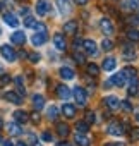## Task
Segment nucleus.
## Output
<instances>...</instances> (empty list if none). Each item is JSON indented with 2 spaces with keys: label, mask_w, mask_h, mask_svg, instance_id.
Segmentation results:
<instances>
[{
  "label": "nucleus",
  "mask_w": 139,
  "mask_h": 146,
  "mask_svg": "<svg viewBox=\"0 0 139 146\" xmlns=\"http://www.w3.org/2000/svg\"><path fill=\"white\" fill-rule=\"evenodd\" d=\"M0 53H2V57H4L7 62H16V58H17L16 50H14L11 45H2V46H0Z\"/></svg>",
  "instance_id": "1"
},
{
  "label": "nucleus",
  "mask_w": 139,
  "mask_h": 146,
  "mask_svg": "<svg viewBox=\"0 0 139 146\" xmlns=\"http://www.w3.org/2000/svg\"><path fill=\"white\" fill-rule=\"evenodd\" d=\"M72 95H74V98H76V103H77L79 107H86V102H88V95H86L84 88H79V86H76Z\"/></svg>",
  "instance_id": "2"
},
{
  "label": "nucleus",
  "mask_w": 139,
  "mask_h": 146,
  "mask_svg": "<svg viewBox=\"0 0 139 146\" xmlns=\"http://www.w3.org/2000/svg\"><path fill=\"white\" fill-rule=\"evenodd\" d=\"M103 103H105V107H108L110 110H118V108H120V100H118L117 96H113V95L105 96V98H103Z\"/></svg>",
  "instance_id": "3"
},
{
  "label": "nucleus",
  "mask_w": 139,
  "mask_h": 146,
  "mask_svg": "<svg viewBox=\"0 0 139 146\" xmlns=\"http://www.w3.org/2000/svg\"><path fill=\"white\" fill-rule=\"evenodd\" d=\"M100 28H101L103 35H107V36L113 35V24H112V21H110L108 17H103V19L100 21Z\"/></svg>",
  "instance_id": "4"
},
{
  "label": "nucleus",
  "mask_w": 139,
  "mask_h": 146,
  "mask_svg": "<svg viewBox=\"0 0 139 146\" xmlns=\"http://www.w3.org/2000/svg\"><path fill=\"white\" fill-rule=\"evenodd\" d=\"M53 43H55V48H57V50H60V52H64V50L67 48V41H65V38H64V35H62V33L53 35Z\"/></svg>",
  "instance_id": "5"
},
{
  "label": "nucleus",
  "mask_w": 139,
  "mask_h": 146,
  "mask_svg": "<svg viewBox=\"0 0 139 146\" xmlns=\"http://www.w3.org/2000/svg\"><path fill=\"white\" fill-rule=\"evenodd\" d=\"M83 46H84V50H86V53H88V55H91V57H95V55L98 53V48H96V43H95L93 40H84V41H83Z\"/></svg>",
  "instance_id": "6"
},
{
  "label": "nucleus",
  "mask_w": 139,
  "mask_h": 146,
  "mask_svg": "<svg viewBox=\"0 0 139 146\" xmlns=\"http://www.w3.org/2000/svg\"><path fill=\"white\" fill-rule=\"evenodd\" d=\"M4 21H5V24L11 26V28H17V26H19V19H17V16L12 14V12H5V14H4Z\"/></svg>",
  "instance_id": "7"
},
{
  "label": "nucleus",
  "mask_w": 139,
  "mask_h": 146,
  "mask_svg": "<svg viewBox=\"0 0 139 146\" xmlns=\"http://www.w3.org/2000/svg\"><path fill=\"white\" fill-rule=\"evenodd\" d=\"M11 41L14 43V45H24L26 43V35L23 33V31H16V33H12L11 35Z\"/></svg>",
  "instance_id": "8"
},
{
  "label": "nucleus",
  "mask_w": 139,
  "mask_h": 146,
  "mask_svg": "<svg viewBox=\"0 0 139 146\" xmlns=\"http://www.w3.org/2000/svg\"><path fill=\"white\" fill-rule=\"evenodd\" d=\"M4 98H5L7 102L14 103V105H21V103H23V98H21V95H17L16 91H7V93L4 95Z\"/></svg>",
  "instance_id": "9"
},
{
  "label": "nucleus",
  "mask_w": 139,
  "mask_h": 146,
  "mask_svg": "<svg viewBox=\"0 0 139 146\" xmlns=\"http://www.w3.org/2000/svg\"><path fill=\"white\" fill-rule=\"evenodd\" d=\"M34 9H36V14H38V16H46V14L50 12V5H48L46 2H43V0L36 2Z\"/></svg>",
  "instance_id": "10"
},
{
  "label": "nucleus",
  "mask_w": 139,
  "mask_h": 146,
  "mask_svg": "<svg viewBox=\"0 0 139 146\" xmlns=\"http://www.w3.org/2000/svg\"><path fill=\"white\" fill-rule=\"evenodd\" d=\"M57 5H58V11H60V14H71V11H72V7H71V2L69 0H57Z\"/></svg>",
  "instance_id": "11"
},
{
  "label": "nucleus",
  "mask_w": 139,
  "mask_h": 146,
  "mask_svg": "<svg viewBox=\"0 0 139 146\" xmlns=\"http://www.w3.org/2000/svg\"><path fill=\"white\" fill-rule=\"evenodd\" d=\"M62 112H64V117H67V119H74V115H76V107H74L72 103H64Z\"/></svg>",
  "instance_id": "12"
},
{
  "label": "nucleus",
  "mask_w": 139,
  "mask_h": 146,
  "mask_svg": "<svg viewBox=\"0 0 139 146\" xmlns=\"http://www.w3.org/2000/svg\"><path fill=\"white\" fill-rule=\"evenodd\" d=\"M58 74H60V78L62 79H65V81H71V79H74V70L71 69V67H62L60 70H58Z\"/></svg>",
  "instance_id": "13"
},
{
  "label": "nucleus",
  "mask_w": 139,
  "mask_h": 146,
  "mask_svg": "<svg viewBox=\"0 0 139 146\" xmlns=\"http://www.w3.org/2000/svg\"><path fill=\"white\" fill-rule=\"evenodd\" d=\"M57 96L62 98V100H69L71 98V90H69L65 84H60V86H57Z\"/></svg>",
  "instance_id": "14"
},
{
  "label": "nucleus",
  "mask_w": 139,
  "mask_h": 146,
  "mask_svg": "<svg viewBox=\"0 0 139 146\" xmlns=\"http://www.w3.org/2000/svg\"><path fill=\"white\" fill-rule=\"evenodd\" d=\"M110 83H112L113 86H118V88H122V86L125 84V76L122 74V72H118V74H113V76L110 78Z\"/></svg>",
  "instance_id": "15"
},
{
  "label": "nucleus",
  "mask_w": 139,
  "mask_h": 146,
  "mask_svg": "<svg viewBox=\"0 0 139 146\" xmlns=\"http://www.w3.org/2000/svg\"><path fill=\"white\" fill-rule=\"evenodd\" d=\"M108 134H112V136H122V134H124L122 124H118V122L110 124V125H108Z\"/></svg>",
  "instance_id": "16"
},
{
  "label": "nucleus",
  "mask_w": 139,
  "mask_h": 146,
  "mask_svg": "<svg viewBox=\"0 0 139 146\" xmlns=\"http://www.w3.org/2000/svg\"><path fill=\"white\" fill-rule=\"evenodd\" d=\"M77 31V21H67L64 24V33L67 35H74Z\"/></svg>",
  "instance_id": "17"
},
{
  "label": "nucleus",
  "mask_w": 139,
  "mask_h": 146,
  "mask_svg": "<svg viewBox=\"0 0 139 146\" xmlns=\"http://www.w3.org/2000/svg\"><path fill=\"white\" fill-rule=\"evenodd\" d=\"M115 65H117L115 58H113V57H107V58L103 60V64H101V69H103V70H113Z\"/></svg>",
  "instance_id": "18"
},
{
  "label": "nucleus",
  "mask_w": 139,
  "mask_h": 146,
  "mask_svg": "<svg viewBox=\"0 0 139 146\" xmlns=\"http://www.w3.org/2000/svg\"><path fill=\"white\" fill-rule=\"evenodd\" d=\"M45 41H46V35L36 33V35H33V36H31V43H33L34 46H40V45H43Z\"/></svg>",
  "instance_id": "19"
},
{
  "label": "nucleus",
  "mask_w": 139,
  "mask_h": 146,
  "mask_svg": "<svg viewBox=\"0 0 139 146\" xmlns=\"http://www.w3.org/2000/svg\"><path fill=\"white\" fill-rule=\"evenodd\" d=\"M28 112H24V110H16L14 112V119H16V122H19V124H24V122H28Z\"/></svg>",
  "instance_id": "20"
},
{
  "label": "nucleus",
  "mask_w": 139,
  "mask_h": 146,
  "mask_svg": "<svg viewBox=\"0 0 139 146\" xmlns=\"http://www.w3.org/2000/svg\"><path fill=\"white\" fill-rule=\"evenodd\" d=\"M74 141H76V144H77V146H89V139H88L84 134H81V132H76Z\"/></svg>",
  "instance_id": "21"
},
{
  "label": "nucleus",
  "mask_w": 139,
  "mask_h": 146,
  "mask_svg": "<svg viewBox=\"0 0 139 146\" xmlns=\"http://www.w3.org/2000/svg\"><path fill=\"white\" fill-rule=\"evenodd\" d=\"M33 105H34L36 110H41V108L45 107V98H43V95H34V96H33Z\"/></svg>",
  "instance_id": "22"
},
{
  "label": "nucleus",
  "mask_w": 139,
  "mask_h": 146,
  "mask_svg": "<svg viewBox=\"0 0 139 146\" xmlns=\"http://www.w3.org/2000/svg\"><path fill=\"white\" fill-rule=\"evenodd\" d=\"M7 131H9V134H11V136H19V134L23 132V131H21V127H19L17 124H14V122H12V124H7Z\"/></svg>",
  "instance_id": "23"
},
{
  "label": "nucleus",
  "mask_w": 139,
  "mask_h": 146,
  "mask_svg": "<svg viewBox=\"0 0 139 146\" xmlns=\"http://www.w3.org/2000/svg\"><path fill=\"white\" fill-rule=\"evenodd\" d=\"M57 132H58V136L65 137V136L69 134V125L64 124V122H58V124H57Z\"/></svg>",
  "instance_id": "24"
},
{
  "label": "nucleus",
  "mask_w": 139,
  "mask_h": 146,
  "mask_svg": "<svg viewBox=\"0 0 139 146\" xmlns=\"http://www.w3.org/2000/svg\"><path fill=\"white\" fill-rule=\"evenodd\" d=\"M122 74H124L125 78H129V79H132V78H137V70H136L134 67H125V69L122 70Z\"/></svg>",
  "instance_id": "25"
},
{
  "label": "nucleus",
  "mask_w": 139,
  "mask_h": 146,
  "mask_svg": "<svg viewBox=\"0 0 139 146\" xmlns=\"http://www.w3.org/2000/svg\"><path fill=\"white\" fill-rule=\"evenodd\" d=\"M76 131L81 132V134H86V132L89 131V124H88V122H77V124H76Z\"/></svg>",
  "instance_id": "26"
},
{
  "label": "nucleus",
  "mask_w": 139,
  "mask_h": 146,
  "mask_svg": "<svg viewBox=\"0 0 139 146\" xmlns=\"http://www.w3.org/2000/svg\"><path fill=\"white\" fill-rule=\"evenodd\" d=\"M46 113H48V119H50V120H57L60 112H58V108H57V107H50Z\"/></svg>",
  "instance_id": "27"
},
{
  "label": "nucleus",
  "mask_w": 139,
  "mask_h": 146,
  "mask_svg": "<svg viewBox=\"0 0 139 146\" xmlns=\"http://www.w3.org/2000/svg\"><path fill=\"white\" fill-rule=\"evenodd\" d=\"M127 38L130 40V41H139V29H129L127 31Z\"/></svg>",
  "instance_id": "28"
},
{
  "label": "nucleus",
  "mask_w": 139,
  "mask_h": 146,
  "mask_svg": "<svg viewBox=\"0 0 139 146\" xmlns=\"http://www.w3.org/2000/svg\"><path fill=\"white\" fill-rule=\"evenodd\" d=\"M129 95H137V78H132V79H130V84H129Z\"/></svg>",
  "instance_id": "29"
},
{
  "label": "nucleus",
  "mask_w": 139,
  "mask_h": 146,
  "mask_svg": "<svg viewBox=\"0 0 139 146\" xmlns=\"http://www.w3.org/2000/svg\"><path fill=\"white\" fill-rule=\"evenodd\" d=\"M124 57H125L127 60L134 58V57H136V52H134V48H130V46H125V48H124Z\"/></svg>",
  "instance_id": "30"
},
{
  "label": "nucleus",
  "mask_w": 139,
  "mask_h": 146,
  "mask_svg": "<svg viewBox=\"0 0 139 146\" xmlns=\"http://www.w3.org/2000/svg\"><path fill=\"white\" fill-rule=\"evenodd\" d=\"M101 48H103L105 52L113 50V41H112V40H103V41H101Z\"/></svg>",
  "instance_id": "31"
},
{
  "label": "nucleus",
  "mask_w": 139,
  "mask_h": 146,
  "mask_svg": "<svg viewBox=\"0 0 139 146\" xmlns=\"http://www.w3.org/2000/svg\"><path fill=\"white\" fill-rule=\"evenodd\" d=\"M88 72H89L91 76H98V74H100V69H98V65H95V64L91 62V64L88 65Z\"/></svg>",
  "instance_id": "32"
},
{
  "label": "nucleus",
  "mask_w": 139,
  "mask_h": 146,
  "mask_svg": "<svg viewBox=\"0 0 139 146\" xmlns=\"http://www.w3.org/2000/svg\"><path fill=\"white\" fill-rule=\"evenodd\" d=\"M11 83V78L7 76V74H0V88L2 86H7Z\"/></svg>",
  "instance_id": "33"
},
{
  "label": "nucleus",
  "mask_w": 139,
  "mask_h": 146,
  "mask_svg": "<svg viewBox=\"0 0 139 146\" xmlns=\"http://www.w3.org/2000/svg\"><path fill=\"white\" fill-rule=\"evenodd\" d=\"M24 24H26L28 28H34V26H36V21H34V17H31V16H28V17L24 19Z\"/></svg>",
  "instance_id": "34"
},
{
  "label": "nucleus",
  "mask_w": 139,
  "mask_h": 146,
  "mask_svg": "<svg viewBox=\"0 0 139 146\" xmlns=\"http://www.w3.org/2000/svg\"><path fill=\"white\" fill-rule=\"evenodd\" d=\"M34 29H36V33H41V35H46V26H45V24H41V23H36V26H34Z\"/></svg>",
  "instance_id": "35"
},
{
  "label": "nucleus",
  "mask_w": 139,
  "mask_h": 146,
  "mask_svg": "<svg viewBox=\"0 0 139 146\" xmlns=\"http://www.w3.org/2000/svg\"><path fill=\"white\" fill-rule=\"evenodd\" d=\"M129 9L130 11H139V0H129Z\"/></svg>",
  "instance_id": "36"
},
{
  "label": "nucleus",
  "mask_w": 139,
  "mask_h": 146,
  "mask_svg": "<svg viewBox=\"0 0 139 146\" xmlns=\"http://www.w3.org/2000/svg\"><path fill=\"white\" fill-rule=\"evenodd\" d=\"M120 107L125 110V112H132V105L127 102V100H124V102H120Z\"/></svg>",
  "instance_id": "37"
},
{
  "label": "nucleus",
  "mask_w": 139,
  "mask_h": 146,
  "mask_svg": "<svg viewBox=\"0 0 139 146\" xmlns=\"http://www.w3.org/2000/svg\"><path fill=\"white\" fill-rule=\"evenodd\" d=\"M95 112H86V122L88 124H95Z\"/></svg>",
  "instance_id": "38"
},
{
  "label": "nucleus",
  "mask_w": 139,
  "mask_h": 146,
  "mask_svg": "<svg viewBox=\"0 0 139 146\" xmlns=\"http://www.w3.org/2000/svg\"><path fill=\"white\" fill-rule=\"evenodd\" d=\"M29 60H31L33 64H36V62L41 60V55H40V53H29Z\"/></svg>",
  "instance_id": "39"
},
{
  "label": "nucleus",
  "mask_w": 139,
  "mask_h": 146,
  "mask_svg": "<svg viewBox=\"0 0 139 146\" xmlns=\"http://www.w3.org/2000/svg\"><path fill=\"white\" fill-rule=\"evenodd\" d=\"M28 144H31V146L38 144V139H36V136H34V134H28Z\"/></svg>",
  "instance_id": "40"
},
{
  "label": "nucleus",
  "mask_w": 139,
  "mask_h": 146,
  "mask_svg": "<svg viewBox=\"0 0 139 146\" xmlns=\"http://www.w3.org/2000/svg\"><path fill=\"white\" fill-rule=\"evenodd\" d=\"M41 137H43V141H46V143H50V141H52V139H53V136H52V134H50V132H48V131H45V132H43V136H41Z\"/></svg>",
  "instance_id": "41"
},
{
  "label": "nucleus",
  "mask_w": 139,
  "mask_h": 146,
  "mask_svg": "<svg viewBox=\"0 0 139 146\" xmlns=\"http://www.w3.org/2000/svg\"><path fill=\"white\" fill-rule=\"evenodd\" d=\"M74 58L77 60V64H84V55H81V53H74Z\"/></svg>",
  "instance_id": "42"
},
{
  "label": "nucleus",
  "mask_w": 139,
  "mask_h": 146,
  "mask_svg": "<svg viewBox=\"0 0 139 146\" xmlns=\"http://www.w3.org/2000/svg\"><path fill=\"white\" fill-rule=\"evenodd\" d=\"M31 119H33V120H34V122H36V124H38V122H40V113H38V110H36V112H33V113H31Z\"/></svg>",
  "instance_id": "43"
},
{
  "label": "nucleus",
  "mask_w": 139,
  "mask_h": 146,
  "mask_svg": "<svg viewBox=\"0 0 139 146\" xmlns=\"http://www.w3.org/2000/svg\"><path fill=\"white\" fill-rule=\"evenodd\" d=\"M130 137L137 139V137H139V129H134V132H130Z\"/></svg>",
  "instance_id": "44"
},
{
  "label": "nucleus",
  "mask_w": 139,
  "mask_h": 146,
  "mask_svg": "<svg viewBox=\"0 0 139 146\" xmlns=\"http://www.w3.org/2000/svg\"><path fill=\"white\" fill-rule=\"evenodd\" d=\"M72 2H74V4H77V5H86L88 0H72Z\"/></svg>",
  "instance_id": "45"
},
{
  "label": "nucleus",
  "mask_w": 139,
  "mask_h": 146,
  "mask_svg": "<svg viewBox=\"0 0 139 146\" xmlns=\"http://www.w3.org/2000/svg\"><path fill=\"white\" fill-rule=\"evenodd\" d=\"M2 146H14V143L11 139H7V141H2Z\"/></svg>",
  "instance_id": "46"
},
{
  "label": "nucleus",
  "mask_w": 139,
  "mask_h": 146,
  "mask_svg": "<svg viewBox=\"0 0 139 146\" xmlns=\"http://www.w3.org/2000/svg\"><path fill=\"white\" fill-rule=\"evenodd\" d=\"M134 115H136V119L139 120V108H136V110H134Z\"/></svg>",
  "instance_id": "47"
},
{
  "label": "nucleus",
  "mask_w": 139,
  "mask_h": 146,
  "mask_svg": "<svg viewBox=\"0 0 139 146\" xmlns=\"http://www.w3.org/2000/svg\"><path fill=\"white\" fill-rule=\"evenodd\" d=\"M57 146H71V144H69V143H58Z\"/></svg>",
  "instance_id": "48"
},
{
  "label": "nucleus",
  "mask_w": 139,
  "mask_h": 146,
  "mask_svg": "<svg viewBox=\"0 0 139 146\" xmlns=\"http://www.w3.org/2000/svg\"><path fill=\"white\" fill-rule=\"evenodd\" d=\"M105 146H118V144H115V143H107Z\"/></svg>",
  "instance_id": "49"
},
{
  "label": "nucleus",
  "mask_w": 139,
  "mask_h": 146,
  "mask_svg": "<svg viewBox=\"0 0 139 146\" xmlns=\"http://www.w3.org/2000/svg\"><path fill=\"white\" fill-rule=\"evenodd\" d=\"M17 146H28L26 143H17Z\"/></svg>",
  "instance_id": "50"
},
{
  "label": "nucleus",
  "mask_w": 139,
  "mask_h": 146,
  "mask_svg": "<svg viewBox=\"0 0 139 146\" xmlns=\"http://www.w3.org/2000/svg\"><path fill=\"white\" fill-rule=\"evenodd\" d=\"M0 74H4V69H2V65H0Z\"/></svg>",
  "instance_id": "51"
},
{
  "label": "nucleus",
  "mask_w": 139,
  "mask_h": 146,
  "mask_svg": "<svg viewBox=\"0 0 139 146\" xmlns=\"http://www.w3.org/2000/svg\"><path fill=\"white\" fill-rule=\"evenodd\" d=\"M2 125H4V124H2V119H0V129H2Z\"/></svg>",
  "instance_id": "52"
},
{
  "label": "nucleus",
  "mask_w": 139,
  "mask_h": 146,
  "mask_svg": "<svg viewBox=\"0 0 139 146\" xmlns=\"http://www.w3.org/2000/svg\"><path fill=\"white\" fill-rule=\"evenodd\" d=\"M2 7H4V4H2V2H0V11H2Z\"/></svg>",
  "instance_id": "53"
},
{
  "label": "nucleus",
  "mask_w": 139,
  "mask_h": 146,
  "mask_svg": "<svg viewBox=\"0 0 139 146\" xmlns=\"http://www.w3.org/2000/svg\"><path fill=\"white\" fill-rule=\"evenodd\" d=\"M137 21H139V11H137Z\"/></svg>",
  "instance_id": "54"
},
{
  "label": "nucleus",
  "mask_w": 139,
  "mask_h": 146,
  "mask_svg": "<svg viewBox=\"0 0 139 146\" xmlns=\"http://www.w3.org/2000/svg\"><path fill=\"white\" fill-rule=\"evenodd\" d=\"M34 146H41V144H34Z\"/></svg>",
  "instance_id": "55"
},
{
  "label": "nucleus",
  "mask_w": 139,
  "mask_h": 146,
  "mask_svg": "<svg viewBox=\"0 0 139 146\" xmlns=\"http://www.w3.org/2000/svg\"><path fill=\"white\" fill-rule=\"evenodd\" d=\"M0 143H2V137H0Z\"/></svg>",
  "instance_id": "56"
},
{
  "label": "nucleus",
  "mask_w": 139,
  "mask_h": 146,
  "mask_svg": "<svg viewBox=\"0 0 139 146\" xmlns=\"http://www.w3.org/2000/svg\"><path fill=\"white\" fill-rule=\"evenodd\" d=\"M0 33H2V31H0Z\"/></svg>",
  "instance_id": "57"
}]
</instances>
